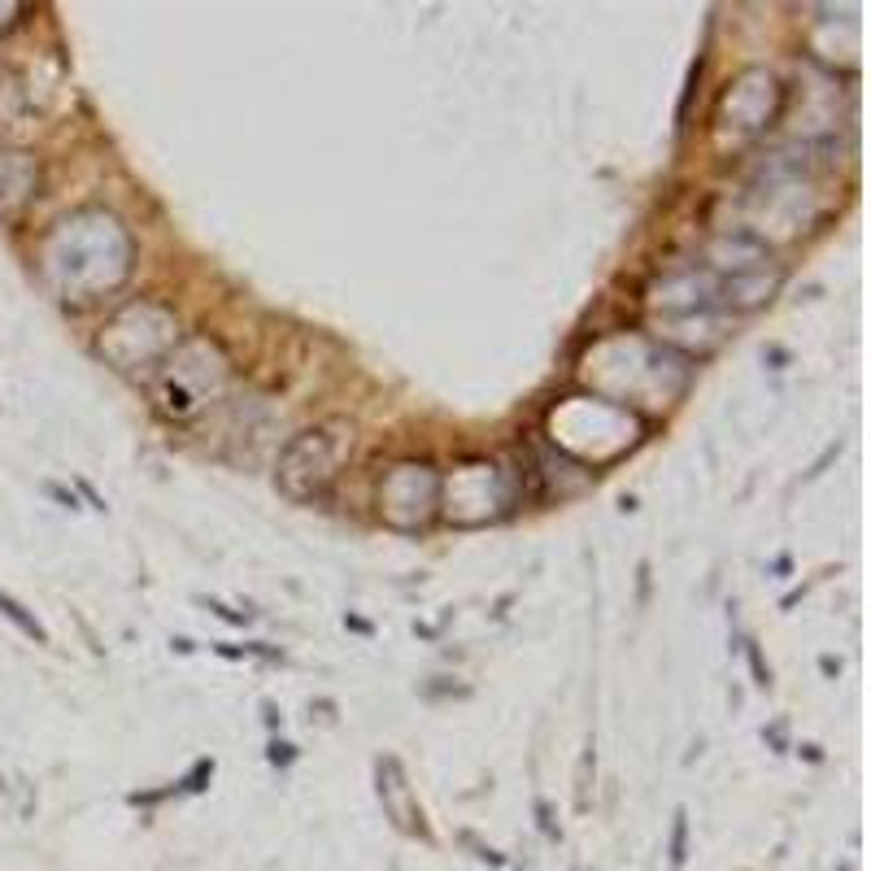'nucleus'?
Returning a JSON list of instances; mask_svg holds the SVG:
<instances>
[{
	"instance_id": "7",
	"label": "nucleus",
	"mask_w": 871,
	"mask_h": 871,
	"mask_svg": "<svg viewBox=\"0 0 871 871\" xmlns=\"http://www.w3.org/2000/svg\"><path fill=\"white\" fill-rule=\"evenodd\" d=\"M266 758H271V763H280V767H288V763H292V745H280V741H275Z\"/></svg>"
},
{
	"instance_id": "6",
	"label": "nucleus",
	"mask_w": 871,
	"mask_h": 871,
	"mask_svg": "<svg viewBox=\"0 0 871 871\" xmlns=\"http://www.w3.org/2000/svg\"><path fill=\"white\" fill-rule=\"evenodd\" d=\"M210 610H214L218 619H227V623H249V615H235V610H227L222 601H210Z\"/></svg>"
},
{
	"instance_id": "3",
	"label": "nucleus",
	"mask_w": 871,
	"mask_h": 871,
	"mask_svg": "<svg viewBox=\"0 0 871 871\" xmlns=\"http://www.w3.org/2000/svg\"><path fill=\"white\" fill-rule=\"evenodd\" d=\"M745 658H749V671H754V684H758V689H772V667L763 662V653H758V646H754V641H745Z\"/></svg>"
},
{
	"instance_id": "1",
	"label": "nucleus",
	"mask_w": 871,
	"mask_h": 871,
	"mask_svg": "<svg viewBox=\"0 0 871 871\" xmlns=\"http://www.w3.org/2000/svg\"><path fill=\"white\" fill-rule=\"evenodd\" d=\"M0 615H4L9 623H18V628H22V632H27L35 646H49V632L40 628V619H35V615H31L22 601H13L9 592H0Z\"/></svg>"
},
{
	"instance_id": "9",
	"label": "nucleus",
	"mask_w": 871,
	"mask_h": 871,
	"mask_svg": "<svg viewBox=\"0 0 871 871\" xmlns=\"http://www.w3.org/2000/svg\"><path fill=\"white\" fill-rule=\"evenodd\" d=\"M0 789H4V785H0Z\"/></svg>"
},
{
	"instance_id": "2",
	"label": "nucleus",
	"mask_w": 871,
	"mask_h": 871,
	"mask_svg": "<svg viewBox=\"0 0 871 871\" xmlns=\"http://www.w3.org/2000/svg\"><path fill=\"white\" fill-rule=\"evenodd\" d=\"M671 868H684L689 859V810H675V823H671Z\"/></svg>"
},
{
	"instance_id": "5",
	"label": "nucleus",
	"mask_w": 871,
	"mask_h": 871,
	"mask_svg": "<svg viewBox=\"0 0 871 871\" xmlns=\"http://www.w3.org/2000/svg\"><path fill=\"white\" fill-rule=\"evenodd\" d=\"M536 819H541V832H545L549 841H558V837H563V832H558V823H554V810H549V801L545 798L536 801Z\"/></svg>"
},
{
	"instance_id": "4",
	"label": "nucleus",
	"mask_w": 871,
	"mask_h": 871,
	"mask_svg": "<svg viewBox=\"0 0 871 871\" xmlns=\"http://www.w3.org/2000/svg\"><path fill=\"white\" fill-rule=\"evenodd\" d=\"M214 776V758H201L192 772H188V780H183V789L188 794H206V780Z\"/></svg>"
},
{
	"instance_id": "8",
	"label": "nucleus",
	"mask_w": 871,
	"mask_h": 871,
	"mask_svg": "<svg viewBox=\"0 0 871 871\" xmlns=\"http://www.w3.org/2000/svg\"><path fill=\"white\" fill-rule=\"evenodd\" d=\"M345 623H349V628H354V632H370V623H366V619H354V615H349V619H345Z\"/></svg>"
}]
</instances>
